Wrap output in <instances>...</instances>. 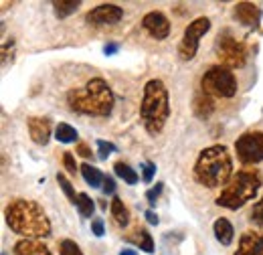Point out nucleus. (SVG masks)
<instances>
[{
	"label": "nucleus",
	"mask_w": 263,
	"mask_h": 255,
	"mask_svg": "<svg viewBox=\"0 0 263 255\" xmlns=\"http://www.w3.org/2000/svg\"><path fill=\"white\" fill-rule=\"evenodd\" d=\"M261 189V174L255 168H243L233 174L227 187H223L221 194L217 196V205L229 211L241 209L245 203L253 201Z\"/></svg>",
	"instance_id": "39448f33"
},
{
	"label": "nucleus",
	"mask_w": 263,
	"mask_h": 255,
	"mask_svg": "<svg viewBox=\"0 0 263 255\" xmlns=\"http://www.w3.org/2000/svg\"><path fill=\"white\" fill-rule=\"evenodd\" d=\"M91 231H93L96 237H103V231H105V229H103V221H101V219H93V221H91Z\"/></svg>",
	"instance_id": "473e14b6"
},
{
	"label": "nucleus",
	"mask_w": 263,
	"mask_h": 255,
	"mask_svg": "<svg viewBox=\"0 0 263 255\" xmlns=\"http://www.w3.org/2000/svg\"><path fill=\"white\" fill-rule=\"evenodd\" d=\"M14 253L16 255H53L51 249L41 243L39 239H21L14 245Z\"/></svg>",
	"instance_id": "2eb2a0df"
},
{
	"label": "nucleus",
	"mask_w": 263,
	"mask_h": 255,
	"mask_svg": "<svg viewBox=\"0 0 263 255\" xmlns=\"http://www.w3.org/2000/svg\"><path fill=\"white\" fill-rule=\"evenodd\" d=\"M237 158L245 166L259 164L263 160V132H245L235 142Z\"/></svg>",
	"instance_id": "1a4fd4ad"
},
{
	"label": "nucleus",
	"mask_w": 263,
	"mask_h": 255,
	"mask_svg": "<svg viewBox=\"0 0 263 255\" xmlns=\"http://www.w3.org/2000/svg\"><path fill=\"white\" fill-rule=\"evenodd\" d=\"M193 110H195L197 118H200V120H206V118H209V116L215 112V99L200 89V92H197V96H195Z\"/></svg>",
	"instance_id": "f3484780"
},
{
	"label": "nucleus",
	"mask_w": 263,
	"mask_h": 255,
	"mask_svg": "<svg viewBox=\"0 0 263 255\" xmlns=\"http://www.w3.org/2000/svg\"><path fill=\"white\" fill-rule=\"evenodd\" d=\"M101 191L105 192V194H114V192H116V180H114L111 176H105V178H103V187H101Z\"/></svg>",
	"instance_id": "2f4dec72"
},
{
	"label": "nucleus",
	"mask_w": 263,
	"mask_h": 255,
	"mask_svg": "<svg viewBox=\"0 0 263 255\" xmlns=\"http://www.w3.org/2000/svg\"><path fill=\"white\" fill-rule=\"evenodd\" d=\"M235 255H263V233L245 231L239 239V247Z\"/></svg>",
	"instance_id": "ddd939ff"
},
{
	"label": "nucleus",
	"mask_w": 263,
	"mask_h": 255,
	"mask_svg": "<svg viewBox=\"0 0 263 255\" xmlns=\"http://www.w3.org/2000/svg\"><path fill=\"white\" fill-rule=\"evenodd\" d=\"M120 255H138V253H136L134 249H124V251H122Z\"/></svg>",
	"instance_id": "e433bc0d"
},
{
	"label": "nucleus",
	"mask_w": 263,
	"mask_h": 255,
	"mask_svg": "<svg viewBox=\"0 0 263 255\" xmlns=\"http://www.w3.org/2000/svg\"><path fill=\"white\" fill-rule=\"evenodd\" d=\"M55 138L61 142V144H71L77 140V130L69 124H59L55 128Z\"/></svg>",
	"instance_id": "b1692460"
},
{
	"label": "nucleus",
	"mask_w": 263,
	"mask_h": 255,
	"mask_svg": "<svg viewBox=\"0 0 263 255\" xmlns=\"http://www.w3.org/2000/svg\"><path fill=\"white\" fill-rule=\"evenodd\" d=\"M2 255H4V253H2Z\"/></svg>",
	"instance_id": "4c0bfd02"
},
{
	"label": "nucleus",
	"mask_w": 263,
	"mask_h": 255,
	"mask_svg": "<svg viewBox=\"0 0 263 255\" xmlns=\"http://www.w3.org/2000/svg\"><path fill=\"white\" fill-rule=\"evenodd\" d=\"M67 103L77 114L105 118L114 110V92L101 77H96V79L87 81L85 87L71 89L67 94Z\"/></svg>",
	"instance_id": "7ed1b4c3"
},
{
	"label": "nucleus",
	"mask_w": 263,
	"mask_h": 255,
	"mask_svg": "<svg viewBox=\"0 0 263 255\" xmlns=\"http://www.w3.org/2000/svg\"><path fill=\"white\" fill-rule=\"evenodd\" d=\"M109 211H111V217H114L116 225L128 227V223H130V211H128V207L124 205V201L120 196H114V201L109 205Z\"/></svg>",
	"instance_id": "6ab92c4d"
},
{
	"label": "nucleus",
	"mask_w": 263,
	"mask_h": 255,
	"mask_svg": "<svg viewBox=\"0 0 263 255\" xmlns=\"http://www.w3.org/2000/svg\"><path fill=\"white\" fill-rule=\"evenodd\" d=\"M126 239L134 243V245H138L142 251H146V253H154V239H152V235L148 233V229H144V227H138V229H134L130 235H126Z\"/></svg>",
	"instance_id": "dca6fc26"
},
{
	"label": "nucleus",
	"mask_w": 263,
	"mask_h": 255,
	"mask_svg": "<svg viewBox=\"0 0 263 255\" xmlns=\"http://www.w3.org/2000/svg\"><path fill=\"white\" fill-rule=\"evenodd\" d=\"M75 207H77L79 215L85 217V219H89V217L93 215V211H96V205H93L91 196L85 194V192H79V198H77V205H75Z\"/></svg>",
	"instance_id": "5701e85b"
},
{
	"label": "nucleus",
	"mask_w": 263,
	"mask_h": 255,
	"mask_svg": "<svg viewBox=\"0 0 263 255\" xmlns=\"http://www.w3.org/2000/svg\"><path fill=\"white\" fill-rule=\"evenodd\" d=\"M200 89L204 94H209L211 97H223V99H229V97L237 96V89H239V83H237V77L235 73L223 67V65H213L209 67L202 77H200Z\"/></svg>",
	"instance_id": "423d86ee"
},
{
	"label": "nucleus",
	"mask_w": 263,
	"mask_h": 255,
	"mask_svg": "<svg viewBox=\"0 0 263 255\" xmlns=\"http://www.w3.org/2000/svg\"><path fill=\"white\" fill-rule=\"evenodd\" d=\"M6 225L10 231L25 239H47L51 237V221L43 207L29 198H14L4 211Z\"/></svg>",
	"instance_id": "f257e3e1"
},
{
	"label": "nucleus",
	"mask_w": 263,
	"mask_h": 255,
	"mask_svg": "<svg viewBox=\"0 0 263 255\" xmlns=\"http://www.w3.org/2000/svg\"><path fill=\"white\" fill-rule=\"evenodd\" d=\"M118 49H120L118 45H105V47H103V53H105V55L109 57V55H114V53H118Z\"/></svg>",
	"instance_id": "c9c22d12"
},
{
	"label": "nucleus",
	"mask_w": 263,
	"mask_h": 255,
	"mask_svg": "<svg viewBox=\"0 0 263 255\" xmlns=\"http://www.w3.org/2000/svg\"><path fill=\"white\" fill-rule=\"evenodd\" d=\"M142 27H144V31L148 32L152 39H156V41H164L166 37L170 34V23H168V19H166L162 12H156V10L144 14Z\"/></svg>",
	"instance_id": "9b49d317"
},
{
	"label": "nucleus",
	"mask_w": 263,
	"mask_h": 255,
	"mask_svg": "<svg viewBox=\"0 0 263 255\" xmlns=\"http://www.w3.org/2000/svg\"><path fill=\"white\" fill-rule=\"evenodd\" d=\"M57 183H59V187H61V191L65 192V196L73 203V205H77V198H79V192H75L73 189V185L69 183V178H67L65 174H57Z\"/></svg>",
	"instance_id": "393cba45"
},
{
	"label": "nucleus",
	"mask_w": 263,
	"mask_h": 255,
	"mask_svg": "<svg viewBox=\"0 0 263 255\" xmlns=\"http://www.w3.org/2000/svg\"><path fill=\"white\" fill-rule=\"evenodd\" d=\"M195 180L206 189H221L227 187L233 178V158L227 146L215 144L204 148L195 162Z\"/></svg>",
	"instance_id": "f03ea898"
},
{
	"label": "nucleus",
	"mask_w": 263,
	"mask_h": 255,
	"mask_svg": "<svg viewBox=\"0 0 263 255\" xmlns=\"http://www.w3.org/2000/svg\"><path fill=\"white\" fill-rule=\"evenodd\" d=\"M211 29V21L206 16H200L197 21H193L186 29H184V34H182V41L178 45V57L180 61H193L197 57L198 51V43L200 39L209 32Z\"/></svg>",
	"instance_id": "6e6552de"
},
{
	"label": "nucleus",
	"mask_w": 263,
	"mask_h": 255,
	"mask_svg": "<svg viewBox=\"0 0 263 255\" xmlns=\"http://www.w3.org/2000/svg\"><path fill=\"white\" fill-rule=\"evenodd\" d=\"M59 251H61V255H83L81 247L75 241H71V239H63L59 243Z\"/></svg>",
	"instance_id": "a878e982"
},
{
	"label": "nucleus",
	"mask_w": 263,
	"mask_h": 255,
	"mask_svg": "<svg viewBox=\"0 0 263 255\" xmlns=\"http://www.w3.org/2000/svg\"><path fill=\"white\" fill-rule=\"evenodd\" d=\"M154 172H156V164L154 162H144L142 164V178H144V183H152Z\"/></svg>",
	"instance_id": "c756f323"
},
{
	"label": "nucleus",
	"mask_w": 263,
	"mask_h": 255,
	"mask_svg": "<svg viewBox=\"0 0 263 255\" xmlns=\"http://www.w3.org/2000/svg\"><path fill=\"white\" fill-rule=\"evenodd\" d=\"M63 166H65L67 172H71V174L77 172V162H75L73 152H63Z\"/></svg>",
	"instance_id": "7c9ffc66"
},
{
	"label": "nucleus",
	"mask_w": 263,
	"mask_h": 255,
	"mask_svg": "<svg viewBox=\"0 0 263 255\" xmlns=\"http://www.w3.org/2000/svg\"><path fill=\"white\" fill-rule=\"evenodd\" d=\"M233 16L237 23H241L245 27H257L261 21V8L253 2H239L233 10Z\"/></svg>",
	"instance_id": "f8f14e48"
},
{
	"label": "nucleus",
	"mask_w": 263,
	"mask_h": 255,
	"mask_svg": "<svg viewBox=\"0 0 263 255\" xmlns=\"http://www.w3.org/2000/svg\"><path fill=\"white\" fill-rule=\"evenodd\" d=\"M79 172H81L83 180H85L91 189H98L99 185H103V178H105V176L101 174V170L96 168V166H91V164L85 162V164H81V170H79Z\"/></svg>",
	"instance_id": "aec40b11"
},
{
	"label": "nucleus",
	"mask_w": 263,
	"mask_h": 255,
	"mask_svg": "<svg viewBox=\"0 0 263 255\" xmlns=\"http://www.w3.org/2000/svg\"><path fill=\"white\" fill-rule=\"evenodd\" d=\"M79 6H81L79 0H57V2H53L55 16H57V19H67V16L73 14Z\"/></svg>",
	"instance_id": "412c9836"
},
{
	"label": "nucleus",
	"mask_w": 263,
	"mask_h": 255,
	"mask_svg": "<svg viewBox=\"0 0 263 255\" xmlns=\"http://www.w3.org/2000/svg\"><path fill=\"white\" fill-rule=\"evenodd\" d=\"M124 19V10L118 4H99L96 8H91L85 14V23L93 25V27H103V25H116Z\"/></svg>",
	"instance_id": "9d476101"
},
{
	"label": "nucleus",
	"mask_w": 263,
	"mask_h": 255,
	"mask_svg": "<svg viewBox=\"0 0 263 255\" xmlns=\"http://www.w3.org/2000/svg\"><path fill=\"white\" fill-rule=\"evenodd\" d=\"M215 53H217L221 65L227 67V69H241L243 65L247 63L245 45L231 31L219 32V37L215 41Z\"/></svg>",
	"instance_id": "0eeeda50"
},
{
	"label": "nucleus",
	"mask_w": 263,
	"mask_h": 255,
	"mask_svg": "<svg viewBox=\"0 0 263 255\" xmlns=\"http://www.w3.org/2000/svg\"><path fill=\"white\" fill-rule=\"evenodd\" d=\"M29 126V136L33 138L34 144L39 146H47L51 140V122L49 118H29L27 122Z\"/></svg>",
	"instance_id": "4468645a"
},
{
	"label": "nucleus",
	"mask_w": 263,
	"mask_h": 255,
	"mask_svg": "<svg viewBox=\"0 0 263 255\" xmlns=\"http://www.w3.org/2000/svg\"><path fill=\"white\" fill-rule=\"evenodd\" d=\"M77 154H81L83 158H89V156H91V150H89L87 144H79V146H77Z\"/></svg>",
	"instance_id": "72a5a7b5"
},
{
	"label": "nucleus",
	"mask_w": 263,
	"mask_h": 255,
	"mask_svg": "<svg viewBox=\"0 0 263 255\" xmlns=\"http://www.w3.org/2000/svg\"><path fill=\"white\" fill-rule=\"evenodd\" d=\"M162 189H164V185H162V183H156V187H152L150 191L146 192V201H148V203H150L152 207L156 205V201H158V196L162 194Z\"/></svg>",
	"instance_id": "c85d7f7f"
},
{
	"label": "nucleus",
	"mask_w": 263,
	"mask_h": 255,
	"mask_svg": "<svg viewBox=\"0 0 263 255\" xmlns=\"http://www.w3.org/2000/svg\"><path fill=\"white\" fill-rule=\"evenodd\" d=\"M146 219L150 225H158V215L154 211H146Z\"/></svg>",
	"instance_id": "f704fd0d"
},
{
	"label": "nucleus",
	"mask_w": 263,
	"mask_h": 255,
	"mask_svg": "<svg viewBox=\"0 0 263 255\" xmlns=\"http://www.w3.org/2000/svg\"><path fill=\"white\" fill-rule=\"evenodd\" d=\"M140 116H142V124L150 136H158L164 130L166 122L170 118V99H168V89H166L164 81L150 79L144 85Z\"/></svg>",
	"instance_id": "20e7f679"
},
{
	"label": "nucleus",
	"mask_w": 263,
	"mask_h": 255,
	"mask_svg": "<svg viewBox=\"0 0 263 255\" xmlns=\"http://www.w3.org/2000/svg\"><path fill=\"white\" fill-rule=\"evenodd\" d=\"M213 231H215V237L221 245H231L233 243V237H235V231H233V225L227 219H217L213 225Z\"/></svg>",
	"instance_id": "a211bd4d"
},
{
	"label": "nucleus",
	"mask_w": 263,
	"mask_h": 255,
	"mask_svg": "<svg viewBox=\"0 0 263 255\" xmlns=\"http://www.w3.org/2000/svg\"><path fill=\"white\" fill-rule=\"evenodd\" d=\"M114 170H116V174L124 180V183H128V185H136L138 183V172L132 168L130 164H126V162H116L114 164Z\"/></svg>",
	"instance_id": "4be33fe9"
},
{
	"label": "nucleus",
	"mask_w": 263,
	"mask_h": 255,
	"mask_svg": "<svg viewBox=\"0 0 263 255\" xmlns=\"http://www.w3.org/2000/svg\"><path fill=\"white\" fill-rule=\"evenodd\" d=\"M249 217H251V223H255L257 227H263V196L253 205Z\"/></svg>",
	"instance_id": "bb28decb"
},
{
	"label": "nucleus",
	"mask_w": 263,
	"mask_h": 255,
	"mask_svg": "<svg viewBox=\"0 0 263 255\" xmlns=\"http://www.w3.org/2000/svg\"><path fill=\"white\" fill-rule=\"evenodd\" d=\"M96 144H98V148H99L98 156L101 160H105L107 156H109V154H111V152H116V150H118V148H116V144H111V142H105V140H98Z\"/></svg>",
	"instance_id": "cd10ccee"
}]
</instances>
